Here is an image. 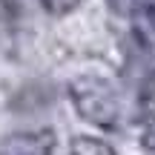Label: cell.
Masks as SVG:
<instances>
[{
    "mask_svg": "<svg viewBox=\"0 0 155 155\" xmlns=\"http://www.w3.org/2000/svg\"><path fill=\"white\" fill-rule=\"evenodd\" d=\"M112 12H118V15H138L141 9L147 6V0H109Z\"/></svg>",
    "mask_w": 155,
    "mask_h": 155,
    "instance_id": "6",
    "label": "cell"
},
{
    "mask_svg": "<svg viewBox=\"0 0 155 155\" xmlns=\"http://www.w3.org/2000/svg\"><path fill=\"white\" fill-rule=\"evenodd\" d=\"M55 138L52 132L40 129V132H17L0 144V155H52Z\"/></svg>",
    "mask_w": 155,
    "mask_h": 155,
    "instance_id": "2",
    "label": "cell"
},
{
    "mask_svg": "<svg viewBox=\"0 0 155 155\" xmlns=\"http://www.w3.org/2000/svg\"><path fill=\"white\" fill-rule=\"evenodd\" d=\"M78 3H81V0H40V6H43L46 12H52V15H66Z\"/></svg>",
    "mask_w": 155,
    "mask_h": 155,
    "instance_id": "7",
    "label": "cell"
},
{
    "mask_svg": "<svg viewBox=\"0 0 155 155\" xmlns=\"http://www.w3.org/2000/svg\"><path fill=\"white\" fill-rule=\"evenodd\" d=\"M141 127H144V147L155 150V72L147 78L144 89H141Z\"/></svg>",
    "mask_w": 155,
    "mask_h": 155,
    "instance_id": "3",
    "label": "cell"
},
{
    "mask_svg": "<svg viewBox=\"0 0 155 155\" xmlns=\"http://www.w3.org/2000/svg\"><path fill=\"white\" fill-rule=\"evenodd\" d=\"M69 155H115L109 144L98 138H75L72 147H69Z\"/></svg>",
    "mask_w": 155,
    "mask_h": 155,
    "instance_id": "5",
    "label": "cell"
},
{
    "mask_svg": "<svg viewBox=\"0 0 155 155\" xmlns=\"http://www.w3.org/2000/svg\"><path fill=\"white\" fill-rule=\"evenodd\" d=\"M135 38L155 52V3L144 6V9L135 15Z\"/></svg>",
    "mask_w": 155,
    "mask_h": 155,
    "instance_id": "4",
    "label": "cell"
},
{
    "mask_svg": "<svg viewBox=\"0 0 155 155\" xmlns=\"http://www.w3.org/2000/svg\"><path fill=\"white\" fill-rule=\"evenodd\" d=\"M78 112H81L86 121L98 124L104 129H115L121 121V104H118L115 89L109 86L101 78H81L69 86Z\"/></svg>",
    "mask_w": 155,
    "mask_h": 155,
    "instance_id": "1",
    "label": "cell"
}]
</instances>
